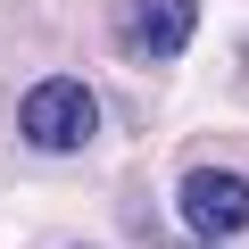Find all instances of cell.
Returning <instances> with one entry per match:
<instances>
[{
	"label": "cell",
	"mask_w": 249,
	"mask_h": 249,
	"mask_svg": "<svg viewBox=\"0 0 249 249\" xmlns=\"http://www.w3.org/2000/svg\"><path fill=\"white\" fill-rule=\"evenodd\" d=\"M17 124H25V142L34 150H83L91 142V124H100V100L75 83V75H42L25 100H17Z\"/></svg>",
	"instance_id": "1"
},
{
	"label": "cell",
	"mask_w": 249,
	"mask_h": 249,
	"mask_svg": "<svg viewBox=\"0 0 249 249\" xmlns=\"http://www.w3.org/2000/svg\"><path fill=\"white\" fill-rule=\"evenodd\" d=\"M183 224H191L199 241L249 232V183L224 175V166H191V175H183Z\"/></svg>",
	"instance_id": "2"
},
{
	"label": "cell",
	"mask_w": 249,
	"mask_h": 249,
	"mask_svg": "<svg viewBox=\"0 0 249 249\" xmlns=\"http://www.w3.org/2000/svg\"><path fill=\"white\" fill-rule=\"evenodd\" d=\"M199 34V0H124V42L142 58H183Z\"/></svg>",
	"instance_id": "3"
}]
</instances>
